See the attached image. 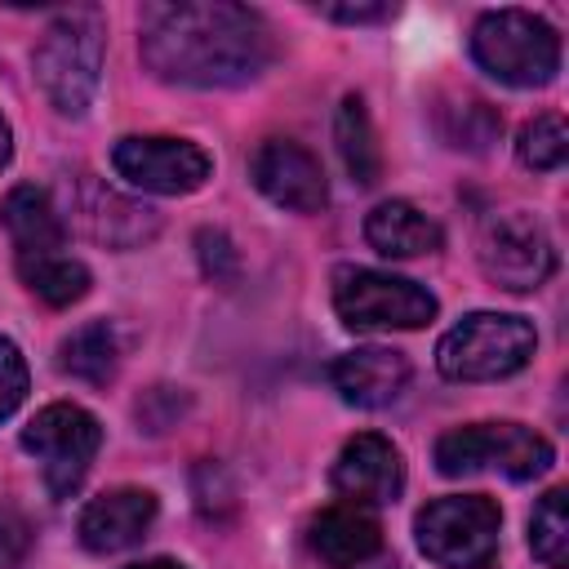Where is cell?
I'll list each match as a JSON object with an SVG mask.
<instances>
[{
    "mask_svg": "<svg viewBox=\"0 0 569 569\" xmlns=\"http://www.w3.org/2000/svg\"><path fill=\"white\" fill-rule=\"evenodd\" d=\"M138 49L156 80L187 89H231L267 71L276 44L262 13L227 0L142 4Z\"/></svg>",
    "mask_w": 569,
    "mask_h": 569,
    "instance_id": "obj_1",
    "label": "cell"
},
{
    "mask_svg": "<svg viewBox=\"0 0 569 569\" xmlns=\"http://www.w3.org/2000/svg\"><path fill=\"white\" fill-rule=\"evenodd\" d=\"M102 76V18L98 9H71L49 22L36 44V84L62 116H84Z\"/></svg>",
    "mask_w": 569,
    "mask_h": 569,
    "instance_id": "obj_2",
    "label": "cell"
},
{
    "mask_svg": "<svg viewBox=\"0 0 569 569\" xmlns=\"http://www.w3.org/2000/svg\"><path fill=\"white\" fill-rule=\"evenodd\" d=\"M471 58L511 89H538L560 71V36L525 9H493L471 27Z\"/></svg>",
    "mask_w": 569,
    "mask_h": 569,
    "instance_id": "obj_3",
    "label": "cell"
},
{
    "mask_svg": "<svg viewBox=\"0 0 569 569\" xmlns=\"http://www.w3.org/2000/svg\"><path fill=\"white\" fill-rule=\"evenodd\" d=\"M538 333L525 316L471 311L436 347V369L453 382H493L529 365Z\"/></svg>",
    "mask_w": 569,
    "mask_h": 569,
    "instance_id": "obj_4",
    "label": "cell"
},
{
    "mask_svg": "<svg viewBox=\"0 0 569 569\" xmlns=\"http://www.w3.org/2000/svg\"><path fill=\"white\" fill-rule=\"evenodd\" d=\"M498 502L480 493L436 498L418 511V551L440 569H489L498 556Z\"/></svg>",
    "mask_w": 569,
    "mask_h": 569,
    "instance_id": "obj_5",
    "label": "cell"
},
{
    "mask_svg": "<svg viewBox=\"0 0 569 569\" xmlns=\"http://www.w3.org/2000/svg\"><path fill=\"white\" fill-rule=\"evenodd\" d=\"M436 467L440 476L502 471L511 480H533L551 467V445L520 422H471L436 440Z\"/></svg>",
    "mask_w": 569,
    "mask_h": 569,
    "instance_id": "obj_6",
    "label": "cell"
},
{
    "mask_svg": "<svg viewBox=\"0 0 569 569\" xmlns=\"http://www.w3.org/2000/svg\"><path fill=\"white\" fill-rule=\"evenodd\" d=\"M333 307L347 329L378 333V329H418L436 316V298L391 271L373 267H342L333 276Z\"/></svg>",
    "mask_w": 569,
    "mask_h": 569,
    "instance_id": "obj_7",
    "label": "cell"
},
{
    "mask_svg": "<svg viewBox=\"0 0 569 569\" xmlns=\"http://www.w3.org/2000/svg\"><path fill=\"white\" fill-rule=\"evenodd\" d=\"M102 445V427L80 405H44L22 427V449L40 462L53 498H71Z\"/></svg>",
    "mask_w": 569,
    "mask_h": 569,
    "instance_id": "obj_8",
    "label": "cell"
},
{
    "mask_svg": "<svg viewBox=\"0 0 569 569\" xmlns=\"http://www.w3.org/2000/svg\"><path fill=\"white\" fill-rule=\"evenodd\" d=\"M480 267L493 284L511 293L538 289L556 271V249H551L547 227L525 209L489 218L480 231Z\"/></svg>",
    "mask_w": 569,
    "mask_h": 569,
    "instance_id": "obj_9",
    "label": "cell"
},
{
    "mask_svg": "<svg viewBox=\"0 0 569 569\" xmlns=\"http://www.w3.org/2000/svg\"><path fill=\"white\" fill-rule=\"evenodd\" d=\"M111 164L124 182L156 191V196L200 191L213 173L209 151L187 138H120L111 151Z\"/></svg>",
    "mask_w": 569,
    "mask_h": 569,
    "instance_id": "obj_10",
    "label": "cell"
},
{
    "mask_svg": "<svg viewBox=\"0 0 569 569\" xmlns=\"http://www.w3.org/2000/svg\"><path fill=\"white\" fill-rule=\"evenodd\" d=\"M249 178H253V187H258L271 204L293 209V213H316V209H325V200H329L320 160H316L307 147L289 142V138H267V142L253 151V160H249Z\"/></svg>",
    "mask_w": 569,
    "mask_h": 569,
    "instance_id": "obj_11",
    "label": "cell"
},
{
    "mask_svg": "<svg viewBox=\"0 0 569 569\" xmlns=\"http://www.w3.org/2000/svg\"><path fill=\"white\" fill-rule=\"evenodd\" d=\"M333 489L342 498H351L356 507L360 502H396L400 489H405V462H400V449L378 436V431H365V436H351L333 462Z\"/></svg>",
    "mask_w": 569,
    "mask_h": 569,
    "instance_id": "obj_12",
    "label": "cell"
},
{
    "mask_svg": "<svg viewBox=\"0 0 569 569\" xmlns=\"http://www.w3.org/2000/svg\"><path fill=\"white\" fill-rule=\"evenodd\" d=\"M329 382L333 391L356 405V409H382L391 405L405 382H409V360L391 347H356V351H342L333 365H329Z\"/></svg>",
    "mask_w": 569,
    "mask_h": 569,
    "instance_id": "obj_13",
    "label": "cell"
},
{
    "mask_svg": "<svg viewBox=\"0 0 569 569\" xmlns=\"http://www.w3.org/2000/svg\"><path fill=\"white\" fill-rule=\"evenodd\" d=\"M156 520V493L147 489H107L98 493L84 511H80V542L98 556H111V551H124L133 547Z\"/></svg>",
    "mask_w": 569,
    "mask_h": 569,
    "instance_id": "obj_14",
    "label": "cell"
},
{
    "mask_svg": "<svg viewBox=\"0 0 569 569\" xmlns=\"http://www.w3.org/2000/svg\"><path fill=\"white\" fill-rule=\"evenodd\" d=\"M307 547L325 569H356L369 556H378L382 547V529L369 511H360L356 502H338L311 516L307 525Z\"/></svg>",
    "mask_w": 569,
    "mask_h": 569,
    "instance_id": "obj_15",
    "label": "cell"
},
{
    "mask_svg": "<svg viewBox=\"0 0 569 569\" xmlns=\"http://www.w3.org/2000/svg\"><path fill=\"white\" fill-rule=\"evenodd\" d=\"M0 227L9 231L18 262L62 253V240H67L62 213L53 209L49 191H40V187H13L0 204Z\"/></svg>",
    "mask_w": 569,
    "mask_h": 569,
    "instance_id": "obj_16",
    "label": "cell"
},
{
    "mask_svg": "<svg viewBox=\"0 0 569 569\" xmlns=\"http://www.w3.org/2000/svg\"><path fill=\"white\" fill-rule=\"evenodd\" d=\"M365 240L382 253V258H422L440 249V227L413 209L409 200H382L373 204V213L365 218Z\"/></svg>",
    "mask_w": 569,
    "mask_h": 569,
    "instance_id": "obj_17",
    "label": "cell"
},
{
    "mask_svg": "<svg viewBox=\"0 0 569 569\" xmlns=\"http://www.w3.org/2000/svg\"><path fill=\"white\" fill-rule=\"evenodd\" d=\"M76 213H80V227H84L93 240L120 244V249H124V244H138V240H147V236L156 231V213H151V209L129 204V200H120L116 191H107V187H98V182H89V200H80Z\"/></svg>",
    "mask_w": 569,
    "mask_h": 569,
    "instance_id": "obj_18",
    "label": "cell"
},
{
    "mask_svg": "<svg viewBox=\"0 0 569 569\" xmlns=\"http://www.w3.org/2000/svg\"><path fill=\"white\" fill-rule=\"evenodd\" d=\"M58 365L80 382H111L120 365V338L111 320H89L71 329L58 347Z\"/></svg>",
    "mask_w": 569,
    "mask_h": 569,
    "instance_id": "obj_19",
    "label": "cell"
},
{
    "mask_svg": "<svg viewBox=\"0 0 569 569\" xmlns=\"http://www.w3.org/2000/svg\"><path fill=\"white\" fill-rule=\"evenodd\" d=\"M333 138H338V156L351 173L356 187H373L378 173H382V151H378V138H373V124H369V111L356 93L342 98L338 116H333Z\"/></svg>",
    "mask_w": 569,
    "mask_h": 569,
    "instance_id": "obj_20",
    "label": "cell"
},
{
    "mask_svg": "<svg viewBox=\"0 0 569 569\" xmlns=\"http://www.w3.org/2000/svg\"><path fill=\"white\" fill-rule=\"evenodd\" d=\"M18 276L22 284L44 298L49 307H71L89 293V267L67 258V253H49V258H31V262H18Z\"/></svg>",
    "mask_w": 569,
    "mask_h": 569,
    "instance_id": "obj_21",
    "label": "cell"
},
{
    "mask_svg": "<svg viewBox=\"0 0 569 569\" xmlns=\"http://www.w3.org/2000/svg\"><path fill=\"white\" fill-rule=\"evenodd\" d=\"M529 547L542 565L551 569H565L569 565V493L565 489H551L538 507H533V520H529Z\"/></svg>",
    "mask_w": 569,
    "mask_h": 569,
    "instance_id": "obj_22",
    "label": "cell"
},
{
    "mask_svg": "<svg viewBox=\"0 0 569 569\" xmlns=\"http://www.w3.org/2000/svg\"><path fill=\"white\" fill-rule=\"evenodd\" d=\"M520 160L538 173L547 169H560L565 156H569V133H565V120L560 116H533L525 129H520V142H516Z\"/></svg>",
    "mask_w": 569,
    "mask_h": 569,
    "instance_id": "obj_23",
    "label": "cell"
},
{
    "mask_svg": "<svg viewBox=\"0 0 569 569\" xmlns=\"http://www.w3.org/2000/svg\"><path fill=\"white\" fill-rule=\"evenodd\" d=\"M449 116H453V124H445L449 147L485 151V147L498 138V129H502V120L493 116V107H485V102H476V98H467V102L449 107Z\"/></svg>",
    "mask_w": 569,
    "mask_h": 569,
    "instance_id": "obj_24",
    "label": "cell"
},
{
    "mask_svg": "<svg viewBox=\"0 0 569 569\" xmlns=\"http://www.w3.org/2000/svg\"><path fill=\"white\" fill-rule=\"evenodd\" d=\"M27 400V360L22 351L0 333V422Z\"/></svg>",
    "mask_w": 569,
    "mask_h": 569,
    "instance_id": "obj_25",
    "label": "cell"
},
{
    "mask_svg": "<svg viewBox=\"0 0 569 569\" xmlns=\"http://www.w3.org/2000/svg\"><path fill=\"white\" fill-rule=\"evenodd\" d=\"M31 551V525L22 511L0 507V569H18Z\"/></svg>",
    "mask_w": 569,
    "mask_h": 569,
    "instance_id": "obj_26",
    "label": "cell"
},
{
    "mask_svg": "<svg viewBox=\"0 0 569 569\" xmlns=\"http://www.w3.org/2000/svg\"><path fill=\"white\" fill-rule=\"evenodd\" d=\"M200 258H204V271L213 276V280H231L236 276V253H231V244H227V236L222 231H200Z\"/></svg>",
    "mask_w": 569,
    "mask_h": 569,
    "instance_id": "obj_27",
    "label": "cell"
},
{
    "mask_svg": "<svg viewBox=\"0 0 569 569\" xmlns=\"http://www.w3.org/2000/svg\"><path fill=\"white\" fill-rule=\"evenodd\" d=\"M325 13L338 18V22H382V18H391L396 9H391V4H329Z\"/></svg>",
    "mask_w": 569,
    "mask_h": 569,
    "instance_id": "obj_28",
    "label": "cell"
},
{
    "mask_svg": "<svg viewBox=\"0 0 569 569\" xmlns=\"http://www.w3.org/2000/svg\"><path fill=\"white\" fill-rule=\"evenodd\" d=\"M9 156H13V138H9V124H4V116H0V169L9 164Z\"/></svg>",
    "mask_w": 569,
    "mask_h": 569,
    "instance_id": "obj_29",
    "label": "cell"
},
{
    "mask_svg": "<svg viewBox=\"0 0 569 569\" xmlns=\"http://www.w3.org/2000/svg\"><path fill=\"white\" fill-rule=\"evenodd\" d=\"M129 569H182L178 560H142V565H129Z\"/></svg>",
    "mask_w": 569,
    "mask_h": 569,
    "instance_id": "obj_30",
    "label": "cell"
}]
</instances>
